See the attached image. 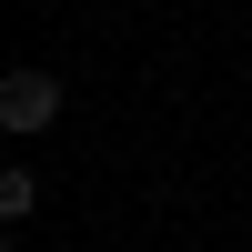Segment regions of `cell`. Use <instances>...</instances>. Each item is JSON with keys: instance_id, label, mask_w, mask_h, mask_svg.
<instances>
[{"instance_id": "cell-2", "label": "cell", "mask_w": 252, "mask_h": 252, "mask_svg": "<svg viewBox=\"0 0 252 252\" xmlns=\"http://www.w3.org/2000/svg\"><path fill=\"white\" fill-rule=\"evenodd\" d=\"M31 212H40V172H31V161H10V172H0V232L31 222Z\"/></svg>"}, {"instance_id": "cell-1", "label": "cell", "mask_w": 252, "mask_h": 252, "mask_svg": "<svg viewBox=\"0 0 252 252\" xmlns=\"http://www.w3.org/2000/svg\"><path fill=\"white\" fill-rule=\"evenodd\" d=\"M61 121V71H10L0 81V131L10 141H40Z\"/></svg>"}, {"instance_id": "cell-3", "label": "cell", "mask_w": 252, "mask_h": 252, "mask_svg": "<svg viewBox=\"0 0 252 252\" xmlns=\"http://www.w3.org/2000/svg\"><path fill=\"white\" fill-rule=\"evenodd\" d=\"M0 252H20V242H10V232H0Z\"/></svg>"}]
</instances>
